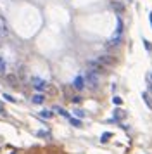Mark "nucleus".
Segmentation results:
<instances>
[{
  "label": "nucleus",
  "mask_w": 152,
  "mask_h": 154,
  "mask_svg": "<svg viewBox=\"0 0 152 154\" xmlns=\"http://www.w3.org/2000/svg\"><path fill=\"white\" fill-rule=\"evenodd\" d=\"M85 82L90 85V87H97L99 85V73H95L93 69H87V73H85Z\"/></svg>",
  "instance_id": "nucleus-1"
},
{
  "label": "nucleus",
  "mask_w": 152,
  "mask_h": 154,
  "mask_svg": "<svg viewBox=\"0 0 152 154\" xmlns=\"http://www.w3.org/2000/svg\"><path fill=\"white\" fill-rule=\"evenodd\" d=\"M97 61H99V63H102L105 68H111V66H114V64H116V57L109 56V54H102V56L97 57Z\"/></svg>",
  "instance_id": "nucleus-2"
},
{
  "label": "nucleus",
  "mask_w": 152,
  "mask_h": 154,
  "mask_svg": "<svg viewBox=\"0 0 152 154\" xmlns=\"http://www.w3.org/2000/svg\"><path fill=\"white\" fill-rule=\"evenodd\" d=\"M88 68H90V69H93L95 73H99V75H102L104 71L107 69V68H105L102 63H99L97 59H92V61H88Z\"/></svg>",
  "instance_id": "nucleus-3"
},
{
  "label": "nucleus",
  "mask_w": 152,
  "mask_h": 154,
  "mask_svg": "<svg viewBox=\"0 0 152 154\" xmlns=\"http://www.w3.org/2000/svg\"><path fill=\"white\" fill-rule=\"evenodd\" d=\"M31 83H33L35 90H38V92H43L48 87V83L45 82V80H41V78H33V80H31Z\"/></svg>",
  "instance_id": "nucleus-4"
},
{
  "label": "nucleus",
  "mask_w": 152,
  "mask_h": 154,
  "mask_svg": "<svg viewBox=\"0 0 152 154\" xmlns=\"http://www.w3.org/2000/svg\"><path fill=\"white\" fill-rule=\"evenodd\" d=\"M85 87H87L85 76H81V75H80V76H76L74 80H73V88H74V90H83Z\"/></svg>",
  "instance_id": "nucleus-5"
},
{
  "label": "nucleus",
  "mask_w": 152,
  "mask_h": 154,
  "mask_svg": "<svg viewBox=\"0 0 152 154\" xmlns=\"http://www.w3.org/2000/svg\"><path fill=\"white\" fill-rule=\"evenodd\" d=\"M119 43H121V36L114 35L112 38H109V40L105 42V47H107V49H116V47H119Z\"/></svg>",
  "instance_id": "nucleus-6"
},
{
  "label": "nucleus",
  "mask_w": 152,
  "mask_h": 154,
  "mask_svg": "<svg viewBox=\"0 0 152 154\" xmlns=\"http://www.w3.org/2000/svg\"><path fill=\"white\" fill-rule=\"evenodd\" d=\"M111 7L116 11L117 14H121V12H124V4H121V2H117V0H112L111 2Z\"/></svg>",
  "instance_id": "nucleus-7"
},
{
  "label": "nucleus",
  "mask_w": 152,
  "mask_h": 154,
  "mask_svg": "<svg viewBox=\"0 0 152 154\" xmlns=\"http://www.w3.org/2000/svg\"><path fill=\"white\" fill-rule=\"evenodd\" d=\"M31 100H33L35 104H43V100H45V97H43L41 94H35L33 97H31Z\"/></svg>",
  "instance_id": "nucleus-8"
},
{
  "label": "nucleus",
  "mask_w": 152,
  "mask_h": 154,
  "mask_svg": "<svg viewBox=\"0 0 152 154\" xmlns=\"http://www.w3.org/2000/svg\"><path fill=\"white\" fill-rule=\"evenodd\" d=\"M7 73V63H5V59L0 56V75H5Z\"/></svg>",
  "instance_id": "nucleus-9"
},
{
  "label": "nucleus",
  "mask_w": 152,
  "mask_h": 154,
  "mask_svg": "<svg viewBox=\"0 0 152 154\" xmlns=\"http://www.w3.org/2000/svg\"><path fill=\"white\" fill-rule=\"evenodd\" d=\"M142 43H144V47L147 52H152V42H149L147 38H142Z\"/></svg>",
  "instance_id": "nucleus-10"
},
{
  "label": "nucleus",
  "mask_w": 152,
  "mask_h": 154,
  "mask_svg": "<svg viewBox=\"0 0 152 154\" xmlns=\"http://www.w3.org/2000/svg\"><path fill=\"white\" fill-rule=\"evenodd\" d=\"M114 35H123V23L119 21V19H117V26H116V33H114Z\"/></svg>",
  "instance_id": "nucleus-11"
},
{
  "label": "nucleus",
  "mask_w": 152,
  "mask_h": 154,
  "mask_svg": "<svg viewBox=\"0 0 152 154\" xmlns=\"http://www.w3.org/2000/svg\"><path fill=\"white\" fill-rule=\"evenodd\" d=\"M40 116H41V118H52V112L47 111V109H43V111L40 112Z\"/></svg>",
  "instance_id": "nucleus-12"
},
{
  "label": "nucleus",
  "mask_w": 152,
  "mask_h": 154,
  "mask_svg": "<svg viewBox=\"0 0 152 154\" xmlns=\"http://www.w3.org/2000/svg\"><path fill=\"white\" fill-rule=\"evenodd\" d=\"M2 97L5 99V100H9V102H16V99H14L12 95H9V94H4V95H2Z\"/></svg>",
  "instance_id": "nucleus-13"
},
{
  "label": "nucleus",
  "mask_w": 152,
  "mask_h": 154,
  "mask_svg": "<svg viewBox=\"0 0 152 154\" xmlns=\"http://www.w3.org/2000/svg\"><path fill=\"white\" fill-rule=\"evenodd\" d=\"M69 121H71L74 126H81V121H78V119H74V118H69Z\"/></svg>",
  "instance_id": "nucleus-14"
},
{
  "label": "nucleus",
  "mask_w": 152,
  "mask_h": 154,
  "mask_svg": "<svg viewBox=\"0 0 152 154\" xmlns=\"http://www.w3.org/2000/svg\"><path fill=\"white\" fill-rule=\"evenodd\" d=\"M144 99H145V104H149V106L152 107V100H150V97H149L147 94H144Z\"/></svg>",
  "instance_id": "nucleus-15"
},
{
  "label": "nucleus",
  "mask_w": 152,
  "mask_h": 154,
  "mask_svg": "<svg viewBox=\"0 0 152 154\" xmlns=\"http://www.w3.org/2000/svg\"><path fill=\"white\" fill-rule=\"evenodd\" d=\"M71 100H73V102H81V97H78V95H74V97L71 99Z\"/></svg>",
  "instance_id": "nucleus-16"
},
{
  "label": "nucleus",
  "mask_w": 152,
  "mask_h": 154,
  "mask_svg": "<svg viewBox=\"0 0 152 154\" xmlns=\"http://www.w3.org/2000/svg\"><path fill=\"white\" fill-rule=\"evenodd\" d=\"M149 21H150V28H152V11L149 12Z\"/></svg>",
  "instance_id": "nucleus-17"
},
{
  "label": "nucleus",
  "mask_w": 152,
  "mask_h": 154,
  "mask_svg": "<svg viewBox=\"0 0 152 154\" xmlns=\"http://www.w3.org/2000/svg\"><path fill=\"white\" fill-rule=\"evenodd\" d=\"M150 80H152V73H150Z\"/></svg>",
  "instance_id": "nucleus-18"
}]
</instances>
